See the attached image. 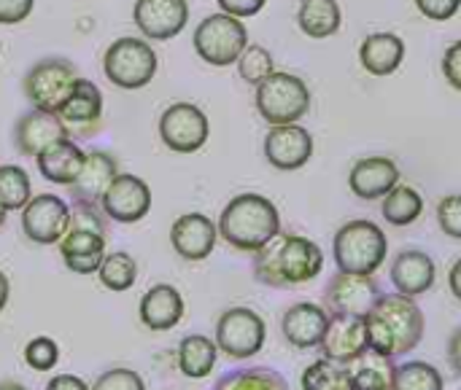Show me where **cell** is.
<instances>
[{"label":"cell","mask_w":461,"mask_h":390,"mask_svg":"<svg viewBox=\"0 0 461 390\" xmlns=\"http://www.w3.org/2000/svg\"><path fill=\"white\" fill-rule=\"evenodd\" d=\"M254 278L270 288H294L316 280L324 270V251L303 237L278 232L267 245L254 253Z\"/></svg>","instance_id":"1"},{"label":"cell","mask_w":461,"mask_h":390,"mask_svg":"<svg viewBox=\"0 0 461 390\" xmlns=\"http://www.w3.org/2000/svg\"><path fill=\"white\" fill-rule=\"evenodd\" d=\"M367 324V345L389 359H402L419 348L427 332V318L416 297H405L400 291L381 294L375 307L365 315Z\"/></svg>","instance_id":"2"},{"label":"cell","mask_w":461,"mask_h":390,"mask_svg":"<svg viewBox=\"0 0 461 390\" xmlns=\"http://www.w3.org/2000/svg\"><path fill=\"white\" fill-rule=\"evenodd\" d=\"M216 226L227 245L240 253H257L281 232V213L273 199L246 191L224 205Z\"/></svg>","instance_id":"3"},{"label":"cell","mask_w":461,"mask_h":390,"mask_svg":"<svg viewBox=\"0 0 461 390\" xmlns=\"http://www.w3.org/2000/svg\"><path fill=\"white\" fill-rule=\"evenodd\" d=\"M332 256L340 272L375 275L389 256V237L375 221L354 218L335 232Z\"/></svg>","instance_id":"4"},{"label":"cell","mask_w":461,"mask_h":390,"mask_svg":"<svg viewBox=\"0 0 461 390\" xmlns=\"http://www.w3.org/2000/svg\"><path fill=\"white\" fill-rule=\"evenodd\" d=\"M254 102H257L259 116L270 127H276V124H300V119H305L311 105H313V94H311L308 84L300 75L273 70L257 86Z\"/></svg>","instance_id":"5"},{"label":"cell","mask_w":461,"mask_h":390,"mask_svg":"<svg viewBox=\"0 0 461 390\" xmlns=\"http://www.w3.org/2000/svg\"><path fill=\"white\" fill-rule=\"evenodd\" d=\"M194 51L203 62L213 67H227L235 65L243 49L249 46V30L243 19L230 16V13H211L205 16L197 30H194Z\"/></svg>","instance_id":"6"},{"label":"cell","mask_w":461,"mask_h":390,"mask_svg":"<svg viewBox=\"0 0 461 390\" xmlns=\"http://www.w3.org/2000/svg\"><path fill=\"white\" fill-rule=\"evenodd\" d=\"M103 73L119 89H143L157 75V51L146 38H116L103 54Z\"/></svg>","instance_id":"7"},{"label":"cell","mask_w":461,"mask_h":390,"mask_svg":"<svg viewBox=\"0 0 461 390\" xmlns=\"http://www.w3.org/2000/svg\"><path fill=\"white\" fill-rule=\"evenodd\" d=\"M78 70L73 62L62 59V57H49L35 62L24 78H22V92L27 97V102L38 111H51L57 113L59 105L68 100V94L73 92L76 81H78Z\"/></svg>","instance_id":"8"},{"label":"cell","mask_w":461,"mask_h":390,"mask_svg":"<svg viewBox=\"0 0 461 390\" xmlns=\"http://www.w3.org/2000/svg\"><path fill=\"white\" fill-rule=\"evenodd\" d=\"M267 340L265 318L251 307H230L216 321V348L232 361H249L262 353Z\"/></svg>","instance_id":"9"},{"label":"cell","mask_w":461,"mask_h":390,"mask_svg":"<svg viewBox=\"0 0 461 390\" xmlns=\"http://www.w3.org/2000/svg\"><path fill=\"white\" fill-rule=\"evenodd\" d=\"M211 124L194 102H173L159 116V137L173 154H194L208 143Z\"/></svg>","instance_id":"10"},{"label":"cell","mask_w":461,"mask_h":390,"mask_svg":"<svg viewBox=\"0 0 461 390\" xmlns=\"http://www.w3.org/2000/svg\"><path fill=\"white\" fill-rule=\"evenodd\" d=\"M381 286L375 275H357V272H340L327 283L324 305L330 315H357L365 318L375 302L381 299Z\"/></svg>","instance_id":"11"},{"label":"cell","mask_w":461,"mask_h":390,"mask_svg":"<svg viewBox=\"0 0 461 390\" xmlns=\"http://www.w3.org/2000/svg\"><path fill=\"white\" fill-rule=\"evenodd\" d=\"M70 226V205L57 194H38L22 208V232L35 245H57Z\"/></svg>","instance_id":"12"},{"label":"cell","mask_w":461,"mask_h":390,"mask_svg":"<svg viewBox=\"0 0 461 390\" xmlns=\"http://www.w3.org/2000/svg\"><path fill=\"white\" fill-rule=\"evenodd\" d=\"M100 210L105 213V218L116 224H138L151 210V189L143 178L119 173L105 189L100 199Z\"/></svg>","instance_id":"13"},{"label":"cell","mask_w":461,"mask_h":390,"mask_svg":"<svg viewBox=\"0 0 461 390\" xmlns=\"http://www.w3.org/2000/svg\"><path fill=\"white\" fill-rule=\"evenodd\" d=\"M313 156V135L303 124H276L265 135V159L281 170H303Z\"/></svg>","instance_id":"14"},{"label":"cell","mask_w":461,"mask_h":390,"mask_svg":"<svg viewBox=\"0 0 461 390\" xmlns=\"http://www.w3.org/2000/svg\"><path fill=\"white\" fill-rule=\"evenodd\" d=\"M132 22L146 40H170L189 22L186 0H135Z\"/></svg>","instance_id":"15"},{"label":"cell","mask_w":461,"mask_h":390,"mask_svg":"<svg viewBox=\"0 0 461 390\" xmlns=\"http://www.w3.org/2000/svg\"><path fill=\"white\" fill-rule=\"evenodd\" d=\"M219 240V226L205 213H184L173 221L170 243L184 261H205Z\"/></svg>","instance_id":"16"},{"label":"cell","mask_w":461,"mask_h":390,"mask_svg":"<svg viewBox=\"0 0 461 390\" xmlns=\"http://www.w3.org/2000/svg\"><path fill=\"white\" fill-rule=\"evenodd\" d=\"M68 124L51 111H27L14 124V146L22 156H38L46 146L68 137Z\"/></svg>","instance_id":"17"},{"label":"cell","mask_w":461,"mask_h":390,"mask_svg":"<svg viewBox=\"0 0 461 390\" xmlns=\"http://www.w3.org/2000/svg\"><path fill=\"white\" fill-rule=\"evenodd\" d=\"M367 324L357 315H330L324 340L319 345L321 356L338 364H351L367 350Z\"/></svg>","instance_id":"18"},{"label":"cell","mask_w":461,"mask_h":390,"mask_svg":"<svg viewBox=\"0 0 461 390\" xmlns=\"http://www.w3.org/2000/svg\"><path fill=\"white\" fill-rule=\"evenodd\" d=\"M400 183V164L392 156H365L348 173V189L365 199H384Z\"/></svg>","instance_id":"19"},{"label":"cell","mask_w":461,"mask_h":390,"mask_svg":"<svg viewBox=\"0 0 461 390\" xmlns=\"http://www.w3.org/2000/svg\"><path fill=\"white\" fill-rule=\"evenodd\" d=\"M330 324V313L321 305L313 302H297L292 305L281 318V334L284 340L297 350H313L321 345L324 332Z\"/></svg>","instance_id":"20"},{"label":"cell","mask_w":461,"mask_h":390,"mask_svg":"<svg viewBox=\"0 0 461 390\" xmlns=\"http://www.w3.org/2000/svg\"><path fill=\"white\" fill-rule=\"evenodd\" d=\"M392 286L405 294V297H421L427 291H432L435 280H438V267L435 259L424 251L408 248L400 251L392 261Z\"/></svg>","instance_id":"21"},{"label":"cell","mask_w":461,"mask_h":390,"mask_svg":"<svg viewBox=\"0 0 461 390\" xmlns=\"http://www.w3.org/2000/svg\"><path fill=\"white\" fill-rule=\"evenodd\" d=\"M184 297L176 286L170 283H157L151 286L143 297H140V305H138V315H140V324L151 332H170L173 326L181 324L184 318Z\"/></svg>","instance_id":"22"},{"label":"cell","mask_w":461,"mask_h":390,"mask_svg":"<svg viewBox=\"0 0 461 390\" xmlns=\"http://www.w3.org/2000/svg\"><path fill=\"white\" fill-rule=\"evenodd\" d=\"M119 175V164L111 154L105 151H89L84 159V167L78 173V178L68 186L73 202H84V205H100L105 189L111 186V181Z\"/></svg>","instance_id":"23"},{"label":"cell","mask_w":461,"mask_h":390,"mask_svg":"<svg viewBox=\"0 0 461 390\" xmlns=\"http://www.w3.org/2000/svg\"><path fill=\"white\" fill-rule=\"evenodd\" d=\"M57 116L68 124V129L76 127L81 135H95L103 119V92L92 81L78 78L68 100L59 105Z\"/></svg>","instance_id":"24"},{"label":"cell","mask_w":461,"mask_h":390,"mask_svg":"<svg viewBox=\"0 0 461 390\" xmlns=\"http://www.w3.org/2000/svg\"><path fill=\"white\" fill-rule=\"evenodd\" d=\"M57 245H59V256L70 272L97 275L100 261L105 256V235H97L89 229H68Z\"/></svg>","instance_id":"25"},{"label":"cell","mask_w":461,"mask_h":390,"mask_svg":"<svg viewBox=\"0 0 461 390\" xmlns=\"http://www.w3.org/2000/svg\"><path fill=\"white\" fill-rule=\"evenodd\" d=\"M405 54L408 46L397 32H370L359 46V62L375 78H386L397 73L400 65L405 62Z\"/></svg>","instance_id":"26"},{"label":"cell","mask_w":461,"mask_h":390,"mask_svg":"<svg viewBox=\"0 0 461 390\" xmlns=\"http://www.w3.org/2000/svg\"><path fill=\"white\" fill-rule=\"evenodd\" d=\"M84 159L86 154L70 140V137H62L51 146H46L38 156H35V164H38V173L49 181V183H57V186H70L81 167H84Z\"/></svg>","instance_id":"27"},{"label":"cell","mask_w":461,"mask_h":390,"mask_svg":"<svg viewBox=\"0 0 461 390\" xmlns=\"http://www.w3.org/2000/svg\"><path fill=\"white\" fill-rule=\"evenodd\" d=\"M219 361V348L216 340L205 337V334H189L178 342L176 350V364L178 372L189 380H205L213 375Z\"/></svg>","instance_id":"28"},{"label":"cell","mask_w":461,"mask_h":390,"mask_svg":"<svg viewBox=\"0 0 461 390\" xmlns=\"http://www.w3.org/2000/svg\"><path fill=\"white\" fill-rule=\"evenodd\" d=\"M297 24L300 30L313 38L324 40L340 32L343 27V11L338 0H300L297 8Z\"/></svg>","instance_id":"29"},{"label":"cell","mask_w":461,"mask_h":390,"mask_svg":"<svg viewBox=\"0 0 461 390\" xmlns=\"http://www.w3.org/2000/svg\"><path fill=\"white\" fill-rule=\"evenodd\" d=\"M392 372H394V359L367 348L362 356H357L348 364L351 390H389L392 388Z\"/></svg>","instance_id":"30"},{"label":"cell","mask_w":461,"mask_h":390,"mask_svg":"<svg viewBox=\"0 0 461 390\" xmlns=\"http://www.w3.org/2000/svg\"><path fill=\"white\" fill-rule=\"evenodd\" d=\"M424 213V197L405 183H397L384 199H381V216L392 226H411Z\"/></svg>","instance_id":"31"},{"label":"cell","mask_w":461,"mask_h":390,"mask_svg":"<svg viewBox=\"0 0 461 390\" xmlns=\"http://www.w3.org/2000/svg\"><path fill=\"white\" fill-rule=\"evenodd\" d=\"M213 390H292L286 377L270 367H246L224 372Z\"/></svg>","instance_id":"32"},{"label":"cell","mask_w":461,"mask_h":390,"mask_svg":"<svg viewBox=\"0 0 461 390\" xmlns=\"http://www.w3.org/2000/svg\"><path fill=\"white\" fill-rule=\"evenodd\" d=\"M97 280H100L103 288H108L113 294L130 291L135 286V280H138V264L124 251L105 253L103 261H100V270H97Z\"/></svg>","instance_id":"33"},{"label":"cell","mask_w":461,"mask_h":390,"mask_svg":"<svg viewBox=\"0 0 461 390\" xmlns=\"http://www.w3.org/2000/svg\"><path fill=\"white\" fill-rule=\"evenodd\" d=\"M389 390H446V383L438 367L427 361H405L394 364Z\"/></svg>","instance_id":"34"},{"label":"cell","mask_w":461,"mask_h":390,"mask_svg":"<svg viewBox=\"0 0 461 390\" xmlns=\"http://www.w3.org/2000/svg\"><path fill=\"white\" fill-rule=\"evenodd\" d=\"M300 383H303V390H351L348 364H338L321 356L303 372Z\"/></svg>","instance_id":"35"},{"label":"cell","mask_w":461,"mask_h":390,"mask_svg":"<svg viewBox=\"0 0 461 390\" xmlns=\"http://www.w3.org/2000/svg\"><path fill=\"white\" fill-rule=\"evenodd\" d=\"M32 199L30 175L16 164H0V205L11 210H22Z\"/></svg>","instance_id":"36"},{"label":"cell","mask_w":461,"mask_h":390,"mask_svg":"<svg viewBox=\"0 0 461 390\" xmlns=\"http://www.w3.org/2000/svg\"><path fill=\"white\" fill-rule=\"evenodd\" d=\"M235 65H238L240 78H243L246 84H251V86H259V84L276 70L273 54H270L265 46H259V43H249V46L243 49V54L238 57Z\"/></svg>","instance_id":"37"},{"label":"cell","mask_w":461,"mask_h":390,"mask_svg":"<svg viewBox=\"0 0 461 390\" xmlns=\"http://www.w3.org/2000/svg\"><path fill=\"white\" fill-rule=\"evenodd\" d=\"M59 361V348L51 337H35L24 345V364L32 372H49Z\"/></svg>","instance_id":"38"},{"label":"cell","mask_w":461,"mask_h":390,"mask_svg":"<svg viewBox=\"0 0 461 390\" xmlns=\"http://www.w3.org/2000/svg\"><path fill=\"white\" fill-rule=\"evenodd\" d=\"M92 390H146V383L135 369L113 367L92 383Z\"/></svg>","instance_id":"39"},{"label":"cell","mask_w":461,"mask_h":390,"mask_svg":"<svg viewBox=\"0 0 461 390\" xmlns=\"http://www.w3.org/2000/svg\"><path fill=\"white\" fill-rule=\"evenodd\" d=\"M438 226L446 237L461 240V194H448L438 202Z\"/></svg>","instance_id":"40"},{"label":"cell","mask_w":461,"mask_h":390,"mask_svg":"<svg viewBox=\"0 0 461 390\" xmlns=\"http://www.w3.org/2000/svg\"><path fill=\"white\" fill-rule=\"evenodd\" d=\"M103 216L105 213L100 210V205L73 202V208H70V226L68 229H89V232H97V235H108Z\"/></svg>","instance_id":"41"},{"label":"cell","mask_w":461,"mask_h":390,"mask_svg":"<svg viewBox=\"0 0 461 390\" xmlns=\"http://www.w3.org/2000/svg\"><path fill=\"white\" fill-rule=\"evenodd\" d=\"M419 13L432 22H448L461 11V0H413Z\"/></svg>","instance_id":"42"},{"label":"cell","mask_w":461,"mask_h":390,"mask_svg":"<svg viewBox=\"0 0 461 390\" xmlns=\"http://www.w3.org/2000/svg\"><path fill=\"white\" fill-rule=\"evenodd\" d=\"M443 75L451 84V89L461 92V38L454 40L443 54Z\"/></svg>","instance_id":"43"},{"label":"cell","mask_w":461,"mask_h":390,"mask_svg":"<svg viewBox=\"0 0 461 390\" xmlns=\"http://www.w3.org/2000/svg\"><path fill=\"white\" fill-rule=\"evenodd\" d=\"M216 3L224 13L238 16V19H251L267 5V0H216Z\"/></svg>","instance_id":"44"},{"label":"cell","mask_w":461,"mask_h":390,"mask_svg":"<svg viewBox=\"0 0 461 390\" xmlns=\"http://www.w3.org/2000/svg\"><path fill=\"white\" fill-rule=\"evenodd\" d=\"M35 0H0V24H19L30 16Z\"/></svg>","instance_id":"45"},{"label":"cell","mask_w":461,"mask_h":390,"mask_svg":"<svg viewBox=\"0 0 461 390\" xmlns=\"http://www.w3.org/2000/svg\"><path fill=\"white\" fill-rule=\"evenodd\" d=\"M46 390H92V386H86V383H84L81 377H76V375H57V377L49 380Z\"/></svg>","instance_id":"46"},{"label":"cell","mask_w":461,"mask_h":390,"mask_svg":"<svg viewBox=\"0 0 461 390\" xmlns=\"http://www.w3.org/2000/svg\"><path fill=\"white\" fill-rule=\"evenodd\" d=\"M448 364H451V369L461 377V326L451 334V340H448Z\"/></svg>","instance_id":"47"},{"label":"cell","mask_w":461,"mask_h":390,"mask_svg":"<svg viewBox=\"0 0 461 390\" xmlns=\"http://www.w3.org/2000/svg\"><path fill=\"white\" fill-rule=\"evenodd\" d=\"M448 288H451L454 299L461 302V259H456L448 270Z\"/></svg>","instance_id":"48"},{"label":"cell","mask_w":461,"mask_h":390,"mask_svg":"<svg viewBox=\"0 0 461 390\" xmlns=\"http://www.w3.org/2000/svg\"><path fill=\"white\" fill-rule=\"evenodd\" d=\"M8 297H11V283H8L5 272L0 270V313H3L5 305H8Z\"/></svg>","instance_id":"49"},{"label":"cell","mask_w":461,"mask_h":390,"mask_svg":"<svg viewBox=\"0 0 461 390\" xmlns=\"http://www.w3.org/2000/svg\"><path fill=\"white\" fill-rule=\"evenodd\" d=\"M0 390H27L24 386H19V383H14V380H8V383H0Z\"/></svg>","instance_id":"50"},{"label":"cell","mask_w":461,"mask_h":390,"mask_svg":"<svg viewBox=\"0 0 461 390\" xmlns=\"http://www.w3.org/2000/svg\"><path fill=\"white\" fill-rule=\"evenodd\" d=\"M5 216H8V210H5V208H3V205H0V226H3V224H5Z\"/></svg>","instance_id":"51"},{"label":"cell","mask_w":461,"mask_h":390,"mask_svg":"<svg viewBox=\"0 0 461 390\" xmlns=\"http://www.w3.org/2000/svg\"><path fill=\"white\" fill-rule=\"evenodd\" d=\"M0 49H3V46H0Z\"/></svg>","instance_id":"52"}]
</instances>
